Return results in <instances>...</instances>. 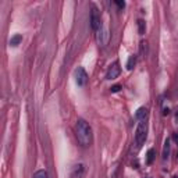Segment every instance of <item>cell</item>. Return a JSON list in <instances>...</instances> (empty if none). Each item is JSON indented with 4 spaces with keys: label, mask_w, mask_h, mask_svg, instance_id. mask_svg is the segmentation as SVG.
Returning a JSON list of instances; mask_svg holds the SVG:
<instances>
[{
    "label": "cell",
    "mask_w": 178,
    "mask_h": 178,
    "mask_svg": "<svg viewBox=\"0 0 178 178\" xmlns=\"http://www.w3.org/2000/svg\"><path fill=\"white\" fill-rule=\"evenodd\" d=\"M75 132H77V139L82 146H89L92 140V130L85 120L79 118L75 125Z\"/></svg>",
    "instance_id": "6da1fadb"
},
{
    "label": "cell",
    "mask_w": 178,
    "mask_h": 178,
    "mask_svg": "<svg viewBox=\"0 0 178 178\" xmlns=\"http://www.w3.org/2000/svg\"><path fill=\"white\" fill-rule=\"evenodd\" d=\"M146 132H147V125L145 123V120H142L136 128V132H135V142L138 146H142V143L146 139Z\"/></svg>",
    "instance_id": "7a4b0ae2"
},
{
    "label": "cell",
    "mask_w": 178,
    "mask_h": 178,
    "mask_svg": "<svg viewBox=\"0 0 178 178\" xmlns=\"http://www.w3.org/2000/svg\"><path fill=\"white\" fill-rule=\"evenodd\" d=\"M91 27H92L93 31H99L100 27V16H99V11L96 6H92V11H91Z\"/></svg>",
    "instance_id": "3957f363"
},
{
    "label": "cell",
    "mask_w": 178,
    "mask_h": 178,
    "mask_svg": "<svg viewBox=\"0 0 178 178\" xmlns=\"http://www.w3.org/2000/svg\"><path fill=\"white\" fill-rule=\"evenodd\" d=\"M88 81V74L86 71L82 68V67H78L75 70V82H77L79 86H84Z\"/></svg>",
    "instance_id": "277c9868"
},
{
    "label": "cell",
    "mask_w": 178,
    "mask_h": 178,
    "mask_svg": "<svg viewBox=\"0 0 178 178\" xmlns=\"http://www.w3.org/2000/svg\"><path fill=\"white\" fill-rule=\"evenodd\" d=\"M120 72H121V70H120V67H118V64H113L110 68H108L107 74H106V79H116L118 75H120Z\"/></svg>",
    "instance_id": "5b68a950"
},
{
    "label": "cell",
    "mask_w": 178,
    "mask_h": 178,
    "mask_svg": "<svg viewBox=\"0 0 178 178\" xmlns=\"http://www.w3.org/2000/svg\"><path fill=\"white\" fill-rule=\"evenodd\" d=\"M108 40V32L107 29H104V28H100L99 31H98V42H99V45H106Z\"/></svg>",
    "instance_id": "8992f818"
},
{
    "label": "cell",
    "mask_w": 178,
    "mask_h": 178,
    "mask_svg": "<svg viewBox=\"0 0 178 178\" xmlns=\"http://www.w3.org/2000/svg\"><path fill=\"white\" fill-rule=\"evenodd\" d=\"M84 173H85L84 164H77V166L74 167L72 173H71V178H82L84 177Z\"/></svg>",
    "instance_id": "52a82bcc"
},
{
    "label": "cell",
    "mask_w": 178,
    "mask_h": 178,
    "mask_svg": "<svg viewBox=\"0 0 178 178\" xmlns=\"http://www.w3.org/2000/svg\"><path fill=\"white\" fill-rule=\"evenodd\" d=\"M146 114H147V110L145 107H140V108H138V111L135 113V117L138 118V120H145V117H146Z\"/></svg>",
    "instance_id": "ba28073f"
},
{
    "label": "cell",
    "mask_w": 178,
    "mask_h": 178,
    "mask_svg": "<svg viewBox=\"0 0 178 178\" xmlns=\"http://www.w3.org/2000/svg\"><path fill=\"white\" fill-rule=\"evenodd\" d=\"M168 153H170V140L166 139L164 147H163V160H166V159L168 157Z\"/></svg>",
    "instance_id": "9c48e42d"
},
{
    "label": "cell",
    "mask_w": 178,
    "mask_h": 178,
    "mask_svg": "<svg viewBox=\"0 0 178 178\" xmlns=\"http://www.w3.org/2000/svg\"><path fill=\"white\" fill-rule=\"evenodd\" d=\"M21 40H23V36H21V35H14L13 38L10 39V45H11V46H17Z\"/></svg>",
    "instance_id": "30bf717a"
},
{
    "label": "cell",
    "mask_w": 178,
    "mask_h": 178,
    "mask_svg": "<svg viewBox=\"0 0 178 178\" xmlns=\"http://www.w3.org/2000/svg\"><path fill=\"white\" fill-rule=\"evenodd\" d=\"M155 160V150L153 149H149L147 150V157H146V163L147 164H152Z\"/></svg>",
    "instance_id": "8fae6325"
},
{
    "label": "cell",
    "mask_w": 178,
    "mask_h": 178,
    "mask_svg": "<svg viewBox=\"0 0 178 178\" xmlns=\"http://www.w3.org/2000/svg\"><path fill=\"white\" fill-rule=\"evenodd\" d=\"M32 178H49V175H47V171L39 170V171H36V173L33 174V177Z\"/></svg>",
    "instance_id": "7c38bea8"
},
{
    "label": "cell",
    "mask_w": 178,
    "mask_h": 178,
    "mask_svg": "<svg viewBox=\"0 0 178 178\" xmlns=\"http://www.w3.org/2000/svg\"><path fill=\"white\" fill-rule=\"evenodd\" d=\"M135 61H136L135 56H131V57L128 59V61H127V70H132L134 65H135Z\"/></svg>",
    "instance_id": "4fadbf2b"
},
{
    "label": "cell",
    "mask_w": 178,
    "mask_h": 178,
    "mask_svg": "<svg viewBox=\"0 0 178 178\" xmlns=\"http://www.w3.org/2000/svg\"><path fill=\"white\" fill-rule=\"evenodd\" d=\"M138 29H139V33L140 35H143L145 33V29H146V24L143 20H139L138 21Z\"/></svg>",
    "instance_id": "5bb4252c"
},
{
    "label": "cell",
    "mask_w": 178,
    "mask_h": 178,
    "mask_svg": "<svg viewBox=\"0 0 178 178\" xmlns=\"http://www.w3.org/2000/svg\"><path fill=\"white\" fill-rule=\"evenodd\" d=\"M120 89H121V85H114V86H111V92L113 93H116V92H120Z\"/></svg>",
    "instance_id": "9a60e30c"
},
{
    "label": "cell",
    "mask_w": 178,
    "mask_h": 178,
    "mask_svg": "<svg viewBox=\"0 0 178 178\" xmlns=\"http://www.w3.org/2000/svg\"><path fill=\"white\" fill-rule=\"evenodd\" d=\"M116 4L120 8H124L125 7V1H121V0H116Z\"/></svg>",
    "instance_id": "2e32d148"
},
{
    "label": "cell",
    "mask_w": 178,
    "mask_h": 178,
    "mask_svg": "<svg viewBox=\"0 0 178 178\" xmlns=\"http://www.w3.org/2000/svg\"><path fill=\"white\" fill-rule=\"evenodd\" d=\"M163 114H164V116H168V114H170V108L164 107V110H163Z\"/></svg>",
    "instance_id": "e0dca14e"
},
{
    "label": "cell",
    "mask_w": 178,
    "mask_h": 178,
    "mask_svg": "<svg viewBox=\"0 0 178 178\" xmlns=\"http://www.w3.org/2000/svg\"><path fill=\"white\" fill-rule=\"evenodd\" d=\"M175 121L178 123V111H177V116H175Z\"/></svg>",
    "instance_id": "ac0fdd59"
}]
</instances>
